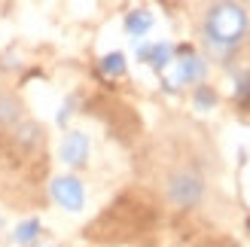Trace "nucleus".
Listing matches in <instances>:
<instances>
[{
	"label": "nucleus",
	"instance_id": "6e6552de",
	"mask_svg": "<svg viewBox=\"0 0 250 247\" xmlns=\"http://www.w3.org/2000/svg\"><path fill=\"white\" fill-rule=\"evenodd\" d=\"M37 238H40V220H24V223H19L16 232H12V241L21 244V247L34 244Z\"/></svg>",
	"mask_w": 250,
	"mask_h": 247
},
{
	"label": "nucleus",
	"instance_id": "f8f14e48",
	"mask_svg": "<svg viewBox=\"0 0 250 247\" xmlns=\"http://www.w3.org/2000/svg\"><path fill=\"white\" fill-rule=\"evenodd\" d=\"M235 98H238L241 107L250 104V73H241V77H238V85H235Z\"/></svg>",
	"mask_w": 250,
	"mask_h": 247
},
{
	"label": "nucleus",
	"instance_id": "f257e3e1",
	"mask_svg": "<svg viewBox=\"0 0 250 247\" xmlns=\"http://www.w3.org/2000/svg\"><path fill=\"white\" fill-rule=\"evenodd\" d=\"M247 12L238 3H214L205 16V37L217 49H235L247 37Z\"/></svg>",
	"mask_w": 250,
	"mask_h": 247
},
{
	"label": "nucleus",
	"instance_id": "39448f33",
	"mask_svg": "<svg viewBox=\"0 0 250 247\" xmlns=\"http://www.w3.org/2000/svg\"><path fill=\"white\" fill-rule=\"evenodd\" d=\"M85 159H89V138L83 131H70L61 141V162L70 168H80V165H85Z\"/></svg>",
	"mask_w": 250,
	"mask_h": 247
},
{
	"label": "nucleus",
	"instance_id": "9d476101",
	"mask_svg": "<svg viewBox=\"0 0 250 247\" xmlns=\"http://www.w3.org/2000/svg\"><path fill=\"white\" fill-rule=\"evenodd\" d=\"M192 101H195V110H214L217 107V92L210 89V85H198Z\"/></svg>",
	"mask_w": 250,
	"mask_h": 247
},
{
	"label": "nucleus",
	"instance_id": "0eeeda50",
	"mask_svg": "<svg viewBox=\"0 0 250 247\" xmlns=\"http://www.w3.org/2000/svg\"><path fill=\"white\" fill-rule=\"evenodd\" d=\"M149 28H153V12L149 9H131L128 16H125V31H128L134 40H141Z\"/></svg>",
	"mask_w": 250,
	"mask_h": 247
},
{
	"label": "nucleus",
	"instance_id": "423d86ee",
	"mask_svg": "<svg viewBox=\"0 0 250 247\" xmlns=\"http://www.w3.org/2000/svg\"><path fill=\"white\" fill-rule=\"evenodd\" d=\"M137 58L146 61L153 70H165L171 64V58H174V46L171 43H141L137 46Z\"/></svg>",
	"mask_w": 250,
	"mask_h": 247
},
{
	"label": "nucleus",
	"instance_id": "f03ea898",
	"mask_svg": "<svg viewBox=\"0 0 250 247\" xmlns=\"http://www.w3.org/2000/svg\"><path fill=\"white\" fill-rule=\"evenodd\" d=\"M205 195V180L192 168H180L168 177V199L177 207H195Z\"/></svg>",
	"mask_w": 250,
	"mask_h": 247
},
{
	"label": "nucleus",
	"instance_id": "9b49d317",
	"mask_svg": "<svg viewBox=\"0 0 250 247\" xmlns=\"http://www.w3.org/2000/svg\"><path fill=\"white\" fill-rule=\"evenodd\" d=\"M19 116V104L12 98H0V122H16Z\"/></svg>",
	"mask_w": 250,
	"mask_h": 247
},
{
	"label": "nucleus",
	"instance_id": "1a4fd4ad",
	"mask_svg": "<svg viewBox=\"0 0 250 247\" xmlns=\"http://www.w3.org/2000/svg\"><path fill=\"white\" fill-rule=\"evenodd\" d=\"M101 73H107V77H122L125 73V55L122 52H110L101 58Z\"/></svg>",
	"mask_w": 250,
	"mask_h": 247
},
{
	"label": "nucleus",
	"instance_id": "ddd939ff",
	"mask_svg": "<svg viewBox=\"0 0 250 247\" xmlns=\"http://www.w3.org/2000/svg\"><path fill=\"white\" fill-rule=\"evenodd\" d=\"M43 247H52V244H43Z\"/></svg>",
	"mask_w": 250,
	"mask_h": 247
},
{
	"label": "nucleus",
	"instance_id": "20e7f679",
	"mask_svg": "<svg viewBox=\"0 0 250 247\" xmlns=\"http://www.w3.org/2000/svg\"><path fill=\"white\" fill-rule=\"evenodd\" d=\"M52 199L64 207V211H80L85 205V189L77 177H55L52 180Z\"/></svg>",
	"mask_w": 250,
	"mask_h": 247
},
{
	"label": "nucleus",
	"instance_id": "7ed1b4c3",
	"mask_svg": "<svg viewBox=\"0 0 250 247\" xmlns=\"http://www.w3.org/2000/svg\"><path fill=\"white\" fill-rule=\"evenodd\" d=\"M208 73V64L198 58L189 46L180 49V58H177V70H174V82L177 85H192V82H202ZM174 82L165 85V92H174Z\"/></svg>",
	"mask_w": 250,
	"mask_h": 247
}]
</instances>
